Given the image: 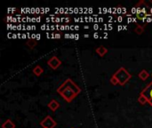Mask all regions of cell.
Returning <instances> with one entry per match:
<instances>
[{"label": "cell", "instance_id": "cell-18", "mask_svg": "<svg viewBox=\"0 0 152 128\" xmlns=\"http://www.w3.org/2000/svg\"><path fill=\"white\" fill-rule=\"evenodd\" d=\"M55 36H56L55 37H58V38H60V37H61V35H60V34H56Z\"/></svg>", "mask_w": 152, "mask_h": 128}, {"label": "cell", "instance_id": "cell-8", "mask_svg": "<svg viewBox=\"0 0 152 128\" xmlns=\"http://www.w3.org/2000/svg\"><path fill=\"white\" fill-rule=\"evenodd\" d=\"M139 78L142 79V80H143V81H145V80H147L148 78H149V77H150V74H149V72L146 70V69H142L140 73H139Z\"/></svg>", "mask_w": 152, "mask_h": 128}, {"label": "cell", "instance_id": "cell-15", "mask_svg": "<svg viewBox=\"0 0 152 128\" xmlns=\"http://www.w3.org/2000/svg\"><path fill=\"white\" fill-rule=\"evenodd\" d=\"M149 15H151V14H148V13H142V12H138L137 14H136V18L137 19H139V20H143L145 17H147V16H149Z\"/></svg>", "mask_w": 152, "mask_h": 128}, {"label": "cell", "instance_id": "cell-17", "mask_svg": "<svg viewBox=\"0 0 152 128\" xmlns=\"http://www.w3.org/2000/svg\"><path fill=\"white\" fill-rule=\"evenodd\" d=\"M145 4H146V7H147V8H152V1L151 0L145 1Z\"/></svg>", "mask_w": 152, "mask_h": 128}, {"label": "cell", "instance_id": "cell-13", "mask_svg": "<svg viewBox=\"0 0 152 128\" xmlns=\"http://www.w3.org/2000/svg\"><path fill=\"white\" fill-rule=\"evenodd\" d=\"M138 102L141 103V104H145V103H147L148 102V100H147V98L144 96V95H142V94H140V96H139V98H138Z\"/></svg>", "mask_w": 152, "mask_h": 128}, {"label": "cell", "instance_id": "cell-20", "mask_svg": "<svg viewBox=\"0 0 152 128\" xmlns=\"http://www.w3.org/2000/svg\"><path fill=\"white\" fill-rule=\"evenodd\" d=\"M151 76H152V75H151Z\"/></svg>", "mask_w": 152, "mask_h": 128}, {"label": "cell", "instance_id": "cell-14", "mask_svg": "<svg viewBox=\"0 0 152 128\" xmlns=\"http://www.w3.org/2000/svg\"><path fill=\"white\" fill-rule=\"evenodd\" d=\"M27 45H28V47H30V48H34V47L37 45V43L36 39H29V40L27 42Z\"/></svg>", "mask_w": 152, "mask_h": 128}, {"label": "cell", "instance_id": "cell-3", "mask_svg": "<svg viewBox=\"0 0 152 128\" xmlns=\"http://www.w3.org/2000/svg\"><path fill=\"white\" fill-rule=\"evenodd\" d=\"M40 126L43 128H54L56 126V122L53 119L52 117L47 116L43 121L40 122Z\"/></svg>", "mask_w": 152, "mask_h": 128}, {"label": "cell", "instance_id": "cell-9", "mask_svg": "<svg viewBox=\"0 0 152 128\" xmlns=\"http://www.w3.org/2000/svg\"><path fill=\"white\" fill-rule=\"evenodd\" d=\"M96 53L101 56V57H103L107 53H108V50L107 48H105L104 46H100L96 49Z\"/></svg>", "mask_w": 152, "mask_h": 128}, {"label": "cell", "instance_id": "cell-1", "mask_svg": "<svg viewBox=\"0 0 152 128\" xmlns=\"http://www.w3.org/2000/svg\"><path fill=\"white\" fill-rule=\"evenodd\" d=\"M113 76L118 79L120 86H125L132 78V75L123 67L118 69Z\"/></svg>", "mask_w": 152, "mask_h": 128}, {"label": "cell", "instance_id": "cell-10", "mask_svg": "<svg viewBox=\"0 0 152 128\" xmlns=\"http://www.w3.org/2000/svg\"><path fill=\"white\" fill-rule=\"evenodd\" d=\"M2 128H15V125L11 119H7L4 123H3Z\"/></svg>", "mask_w": 152, "mask_h": 128}, {"label": "cell", "instance_id": "cell-5", "mask_svg": "<svg viewBox=\"0 0 152 128\" xmlns=\"http://www.w3.org/2000/svg\"><path fill=\"white\" fill-rule=\"evenodd\" d=\"M141 94L144 95L147 100H148V102L150 103L151 102H152V81L151 83H149L147 85V86L142 90V92L141 93Z\"/></svg>", "mask_w": 152, "mask_h": 128}, {"label": "cell", "instance_id": "cell-11", "mask_svg": "<svg viewBox=\"0 0 152 128\" xmlns=\"http://www.w3.org/2000/svg\"><path fill=\"white\" fill-rule=\"evenodd\" d=\"M43 71H44V70H43V69H42L40 66H38V65H37V66H36V67L33 69V73H34L36 76H40V75L43 73Z\"/></svg>", "mask_w": 152, "mask_h": 128}, {"label": "cell", "instance_id": "cell-16", "mask_svg": "<svg viewBox=\"0 0 152 128\" xmlns=\"http://www.w3.org/2000/svg\"><path fill=\"white\" fill-rule=\"evenodd\" d=\"M110 83H111L113 86H116V85L118 84V79H117L114 76H112V78H110Z\"/></svg>", "mask_w": 152, "mask_h": 128}, {"label": "cell", "instance_id": "cell-6", "mask_svg": "<svg viewBox=\"0 0 152 128\" xmlns=\"http://www.w3.org/2000/svg\"><path fill=\"white\" fill-rule=\"evenodd\" d=\"M47 64H48V66H49L50 68H52L53 69H57L61 66V60H60L58 57L53 56L51 59L48 60Z\"/></svg>", "mask_w": 152, "mask_h": 128}, {"label": "cell", "instance_id": "cell-2", "mask_svg": "<svg viewBox=\"0 0 152 128\" xmlns=\"http://www.w3.org/2000/svg\"><path fill=\"white\" fill-rule=\"evenodd\" d=\"M57 93H59L67 102H71L74 100V98L77 96V94L73 91H71L69 87H67L64 84L59 86V88L57 89Z\"/></svg>", "mask_w": 152, "mask_h": 128}, {"label": "cell", "instance_id": "cell-12", "mask_svg": "<svg viewBox=\"0 0 152 128\" xmlns=\"http://www.w3.org/2000/svg\"><path fill=\"white\" fill-rule=\"evenodd\" d=\"M134 32L137 35H142L144 32V26H141V25H137L134 29Z\"/></svg>", "mask_w": 152, "mask_h": 128}, {"label": "cell", "instance_id": "cell-7", "mask_svg": "<svg viewBox=\"0 0 152 128\" xmlns=\"http://www.w3.org/2000/svg\"><path fill=\"white\" fill-rule=\"evenodd\" d=\"M48 107H49V109H50L51 110L55 111V110H57L59 109L60 103H59L57 101H55V100H52V101L48 103Z\"/></svg>", "mask_w": 152, "mask_h": 128}, {"label": "cell", "instance_id": "cell-4", "mask_svg": "<svg viewBox=\"0 0 152 128\" xmlns=\"http://www.w3.org/2000/svg\"><path fill=\"white\" fill-rule=\"evenodd\" d=\"M67 87H69L71 91H73L77 95H78L79 94H80V92H81V89L78 87V86L77 85H76L71 79H69V78H68L64 83H63Z\"/></svg>", "mask_w": 152, "mask_h": 128}, {"label": "cell", "instance_id": "cell-19", "mask_svg": "<svg viewBox=\"0 0 152 128\" xmlns=\"http://www.w3.org/2000/svg\"><path fill=\"white\" fill-rule=\"evenodd\" d=\"M98 37V34H94V38H97Z\"/></svg>", "mask_w": 152, "mask_h": 128}]
</instances>
